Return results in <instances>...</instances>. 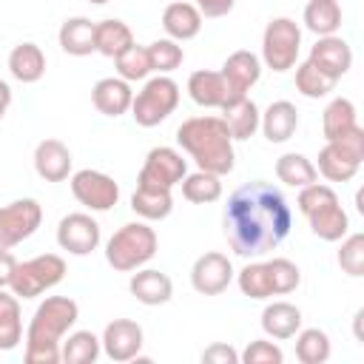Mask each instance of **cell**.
<instances>
[{
  "mask_svg": "<svg viewBox=\"0 0 364 364\" xmlns=\"http://www.w3.org/2000/svg\"><path fill=\"white\" fill-rule=\"evenodd\" d=\"M333 88H336V80L324 77L313 63L304 60L301 65H296V91L304 94L307 100H321V97H327Z\"/></svg>",
  "mask_w": 364,
  "mask_h": 364,
  "instance_id": "ab89813d",
  "label": "cell"
},
{
  "mask_svg": "<svg viewBox=\"0 0 364 364\" xmlns=\"http://www.w3.org/2000/svg\"><path fill=\"white\" fill-rule=\"evenodd\" d=\"M131 210H134L139 219H145V222H156V219L171 216V210H173L171 188L136 182V191H134V196H131Z\"/></svg>",
  "mask_w": 364,
  "mask_h": 364,
  "instance_id": "cb8c5ba5",
  "label": "cell"
},
{
  "mask_svg": "<svg viewBox=\"0 0 364 364\" xmlns=\"http://www.w3.org/2000/svg\"><path fill=\"white\" fill-rule=\"evenodd\" d=\"M338 242H341L338 267H341L347 276H353V279L364 276V233H347V236L338 239Z\"/></svg>",
  "mask_w": 364,
  "mask_h": 364,
  "instance_id": "b9f144b4",
  "label": "cell"
},
{
  "mask_svg": "<svg viewBox=\"0 0 364 364\" xmlns=\"http://www.w3.org/2000/svg\"><path fill=\"white\" fill-rule=\"evenodd\" d=\"M159 239L156 230L142 219V222H128L122 225L105 245V262L119 270V273H131L142 264H148L156 256Z\"/></svg>",
  "mask_w": 364,
  "mask_h": 364,
  "instance_id": "277c9868",
  "label": "cell"
},
{
  "mask_svg": "<svg viewBox=\"0 0 364 364\" xmlns=\"http://www.w3.org/2000/svg\"><path fill=\"white\" fill-rule=\"evenodd\" d=\"M236 0H196V9L202 17H225L230 14Z\"/></svg>",
  "mask_w": 364,
  "mask_h": 364,
  "instance_id": "f6af8a7d",
  "label": "cell"
},
{
  "mask_svg": "<svg viewBox=\"0 0 364 364\" xmlns=\"http://www.w3.org/2000/svg\"><path fill=\"white\" fill-rule=\"evenodd\" d=\"M358 125V117H355V105L347 100V97H336L330 100V105L324 108V117H321V134L324 139H338L341 134H347L350 128Z\"/></svg>",
  "mask_w": 364,
  "mask_h": 364,
  "instance_id": "836d02e7",
  "label": "cell"
},
{
  "mask_svg": "<svg viewBox=\"0 0 364 364\" xmlns=\"http://www.w3.org/2000/svg\"><path fill=\"white\" fill-rule=\"evenodd\" d=\"M63 279H65V259L57 253H43V256L17 262L9 287L17 299H37L46 290L57 287Z\"/></svg>",
  "mask_w": 364,
  "mask_h": 364,
  "instance_id": "52a82bcc",
  "label": "cell"
},
{
  "mask_svg": "<svg viewBox=\"0 0 364 364\" xmlns=\"http://www.w3.org/2000/svg\"><path fill=\"white\" fill-rule=\"evenodd\" d=\"M307 63H313L324 77H330V80L338 82L353 68V48L338 34H327V37H318L316 40V46L310 48Z\"/></svg>",
  "mask_w": 364,
  "mask_h": 364,
  "instance_id": "9a60e30c",
  "label": "cell"
},
{
  "mask_svg": "<svg viewBox=\"0 0 364 364\" xmlns=\"http://www.w3.org/2000/svg\"><path fill=\"white\" fill-rule=\"evenodd\" d=\"M100 225L91 219V213H68L57 225V245L68 250L71 256H88L100 247Z\"/></svg>",
  "mask_w": 364,
  "mask_h": 364,
  "instance_id": "7c38bea8",
  "label": "cell"
},
{
  "mask_svg": "<svg viewBox=\"0 0 364 364\" xmlns=\"http://www.w3.org/2000/svg\"><path fill=\"white\" fill-rule=\"evenodd\" d=\"M114 65H117V77H122L125 82H136V80H145L151 74V60H148V48L145 46H131L125 48L119 57H114Z\"/></svg>",
  "mask_w": 364,
  "mask_h": 364,
  "instance_id": "f35d334b",
  "label": "cell"
},
{
  "mask_svg": "<svg viewBox=\"0 0 364 364\" xmlns=\"http://www.w3.org/2000/svg\"><path fill=\"white\" fill-rule=\"evenodd\" d=\"M14 267H17L14 253H11V250H6V247H0V287H9V284H11Z\"/></svg>",
  "mask_w": 364,
  "mask_h": 364,
  "instance_id": "bcb514c9",
  "label": "cell"
},
{
  "mask_svg": "<svg viewBox=\"0 0 364 364\" xmlns=\"http://www.w3.org/2000/svg\"><path fill=\"white\" fill-rule=\"evenodd\" d=\"M222 225L230 250L242 259H256L276 250L287 239L293 210L276 185L253 179L228 196Z\"/></svg>",
  "mask_w": 364,
  "mask_h": 364,
  "instance_id": "6da1fadb",
  "label": "cell"
},
{
  "mask_svg": "<svg viewBox=\"0 0 364 364\" xmlns=\"http://www.w3.org/2000/svg\"><path fill=\"white\" fill-rule=\"evenodd\" d=\"M43 222V208L37 199H14L0 208V247H14L37 233Z\"/></svg>",
  "mask_w": 364,
  "mask_h": 364,
  "instance_id": "9c48e42d",
  "label": "cell"
},
{
  "mask_svg": "<svg viewBox=\"0 0 364 364\" xmlns=\"http://www.w3.org/2000/svg\"><path fill=\"white\" fill-rule=\"evenodd\" d=\"M88 3H94V6H102V3H108V0H88Z\"/></svg>",
  "mask_w": 364,
  "mask_h": 364,
  "instance_id": "c3c4849f",
  "label": "cell"
},
{
  "mask_svg": "<svg viewBox=\"0 0 364 364\" xmlns=\"http://www.w3.org/2000/svg\"><path fill=\"white\" fill-rule=\"evenodd\" d=\"M60 48L71 57H88L97 51V23L88 17H68L57 31Z\"/></svg>",
  "mask_w": 364,
  "mask_h": 364,
  "instance_id": "603a6c76",
  "label": "cell"
},
{
  "mask_svg": "<svg viewBox=\"0 0 364 364\" xmlns=\"http://www.w3.org/2000/svg\"><path fill=\"white\" fill-rule=\"evenodd\" d=\"M301 48V28L290 17H273L262 34V60L270 71L284 74L296 65Z\"/></svg>",
  "mask_w": 364,
  "mask_h": 364,
  "instance_id": "ba28073f",
  "label": "cell"
},
{
  "mask_svg": "<svg viewBox=\"0 0 364 364\" xmlns=\"http://www.w3.org/2000/svg\"><path fill=\"white\" fill-rule=\"evenodd\" d=\"M188 173V162L182 159V154L176 148H168V145H159V148H151L142 168H139V176L136 182L142 185H159V188H173L185 179Z\"/></svg>",
  "mask_w": 364,
  "mask_h": 364,
  "instance_id": "8fae6325",
  "label": "cell"
},
{
  "mask_svg": "<svg viewBox=\"0 0 364 364\" xmlns=\"http://www.w3.org/2000/svg\"><path fill=\"white\" fill-rule=\"evenodd\" d=\"M239 361L245 364H282L284 361V353L279 344L267 341V338H256L245 347V353L239 355Z\"/></svg>",
  "mask_w": 364,
  "mask_h": 364,
  "instance_id": "7bdbcfd3",
  "label": "cell"
},
{
  "mask_svg": "<svg viewBox=\"0 0 364 364\" xmlns=\"http://www.w3.org/2000/svg\"><path fill=\"white\" fill-rule=\"evenodd\" d=\"M259 128H262V134H264L267 142H273V145L287 142L296 134V128H299V111H296V105L290 100L270 102L262 111V117H259Z\"/></svg>",
  "mask_w": 364,
  "mask_h": 364,
  "instance_id": "44dd1931",
  "label": "cell"
},
{
  "mask_svg": "<svg viewBox=\"0 0 364 364\" xmlns=\"http://www.w3.org/2000/svg\"><path fill=\"white\" fill-rule=\"evenodd\" d=\"M100 338L91 330H74L60 341V361L65 364H94L100 358Z\"/></svg>",
  "mask_w": 364,
  "mask_h": 364,
  "instance_id": "4dcf8cb0",
  "label": "cell"
},
{
  "mask_svg": "<svg viewBox=\"0 0 364 364\" xmlns=\"http://www.w3.org/2000/svg\"><path fill=\"white\" fill-rule=\"evenodd\" d=\"M9 105H11V85L6 80H0V119L6 117Z\"/></svg>",
  "mask_w": 364,
  "mask_h": 364,
  "instance_id": "7dc6e473",
  "label": "cell"
},
{
  "mask_svg": "<svg viewBox=\"0 0 364 364\" xmlns=\"http://www.w3.org/2000/svg\"><path fill=\"white\" fill-rule=\"evenodd\" d=\"M219 74L225 77L230 94L239 100V97H247V91L259 82V77H262V60L253 51H245L242 48V51H233L225 60V65H222Z\"/></svg>",
  "mask_w": 364,
  "mask_h": 364,
  "instance_id": "2e32d148",
  "label": "cell"
},
{
  "mask_svg": "<svg viewBox=\"0 0 364 364\" xmlns=\"http://www.w3.org/2000/svg\"><path fill=\"white\" fill-rule=\"evenodd\" d=\"M276 176H279V182H284V185H290V188H304V185L318 182L316 165H313L304 154H296V151L282 154V156L276 159Z\"/></svg>",
  "mask_w": 364,
  "mask_h": 364,
  "instance_id": "d6a6232c",
  "label": "cell"
},
{
  "mask_svg": "<svg viewBox=\"0 0 364 364\" xmlns=\"http://www.w3.org/2000/svg\"><path fill=\"white\" fill-rule=\"evenodd\" d=\"M364 162V128L355 125L338 139H330L318 151V165L316 171L327 182H350Z\"/></svg>",
  "mask_w": 364,
  "mask_h": 364,
  "instance_id": "5b68a950",
  "label": "cell"
},
{
  "mask_svg": "<svg viewBox=\"0 0 364 364\" xmlns=\"http://www.w3.org/2000/svg\"><path fill=\"white\" fill-rule=\"evenodd\" d=\"M233 282V264L225 253L219 250H208L202 253L193 267H191V284L196 293L202 296H219L228 290V284Z\"/></svg>",
  "mask_w": 364,
  "mask_h": 364,
  "instance_id": "4fadbf2b",
  "label": "cell"
},
{
  "mask_svg": "<svg viewBox=\"0 0 364 364\" xmlns=\"http://www.w3.org/2000/svg\"><path fill=\"white\" fill-rule=\"evenodd\" d=\"M9 71L17 82H37L46 74V54L37 43H20L9 54Z\"/></svg>",
  "mask_w": 364,
  "mask_h": 364,
  "instance_id": "4316f807",
  "label": "cell"
},
{
  "mask_svg": "<svg viewBox=\"0 0 364 364\" xmlns=\"http://www.w3.org/2000/svg\"><path fill=\"white\" fill-rule=\"evenodd\" d=\"M267 273H270V284H273V296H284V293H293L299 284H301V270L296 262L284 259V256H276L267 262Z\"/></svg>",
  "mask_w": 364,
  "mask_h": 364,
  "instance_id": "60d3db41",
  "label": "cell"
},
{
  "mask_svg": "<svg viewBox=\"0 0 364 364\" xmlns=\"http://www.w3.org/2000/svg\"><path fill=\"white\" fill-rule=\"evenodd\" d=\"M307 222H310V230L318 239H324V242H338V239H344L350 233V216L338 205V199L324 202L321 208H316L313 213H307Z\"/></svg>",
  "mask_w": 364,
  "mask_h": 364,
  "instance_id": "484cf974",
  "label": "cell"
},
{
  "mask_svg": "<svg viewBox=\"0 0 364 364\" xmlns=\"http://www.w3.org/2000/svg\"><path fill=\"white\" fill-rule=\"evenodd\" d=\"M296 358L301 364H324L330 358V336L318 327L296 333Z\"/></svg>",
  "mask_w": 364,
  "mask_h": 364,
  "instance_id": "d590c367",
  "label": "cell"
},
{
  "mask_svg": "<svg viewBox=\"0 0 364 364\" xmlns=\"http://www.w3.org/2000/svg\"><path fill=\"white\" fill-rule=\"evenodd\" d=\"M91 102L105 117H122L125 111H131V102H134L131 82H125L122 77H102L91 88Z\"/></svg>",
  "mask_w": 364,
  "mask_h": 364,
  "instance_id": "ffe728a7",
  "label": "cell"
},
{
  "mask_svg": "<svg viewBox=\"0 0 364 364\" xmlns=\"http://www.w3.org/2000/svg\"><path fill=\"white\" fill-rule=\"evenodd\" d=\"M71 193L80 205H85L88 210H111L119 202V185L114 182V176L94 171V168H82L71 176Z\"/></svg>",
  "mask_w": 364,
  "mask_h": 364,
  "instance_id": "30bf717a",
  "label": "cell"
},
{
  "mask_svg": "<svg viewBox=\"0 0 364 364\" xmlns=\"http://www.w3.org/2000/svg\"><path fill=\"white\" fill-rule=\"evenodd\" d=\"M182 196L193 205H210L222 196V176L208 173V171H193L185 173L182 179Z\"/></svg>",
  "mask_w": 364,
  "mask_h": 364,
  "instance_id": "e575fe53",
  "label": "cell"
},
{
  "mask_svg": "<svg viewBox=\"0 0 364 364\" xmlns=\"http://www.w3.org/2000/svg\"><path fill=\"white\" fill-rule=\"evenodd\" d=\"M142 341H145V333H142V327H139L136 321H131V318H114V321H108L105 330H102V338H100L102 353H105L111 361H117V364L139 358Z\"/></svg>",
  "mask_w": 364,
  "mask_h": 364,
  "instance_id": "5bb4252c",
  "label": "cell"
},
{
  "mask_svg": "<svg viewBox=\"0 0 364 364\" xmlns=\"http://www.w3.org/2000/svg\"><path fill=\"white\" fill-rule=\"evenodd\" d=\"M236 284H239L242 296H247V299H270L273 296L267 262H250V264H245L236 273Z\"/></svg>",
  "mask_w": 364,
  "mask_h": 364,
  "instance_id": "8d00e7d4",
  "label": "cell"
},
{
  "mask_svg": "<svg viewBox=\"0 0 364 364\" xmlns=\"http://www.w3.org/2000/svg\"><path fill=\"white\" fill-rule=\"evenodd\" d=\"M23 341V313L20 299L0 287V350H14Z\"/></svg>",
  "mask_w": 364,
  "mask_h": 364,
  "instance_id": "f1b7e54d",
  "label": "cell"
},
{
  "mask_svg": "<svg viewBox=\"0 0 364 364\" xmlns=\"http://www.w3.org/2000/svg\"><path fill=\"white\" fill-rule=\"evenodd\" d=\"M188 94L202 108H225L228 102L236 100L230 94L225 77L219 71H208V68H199V71H193L188 77Z\"/></svg>",
  "mask_w": 364,
  "mask_h": 364,
  "instance_id": "ac0fdd59",
  "label": "cell"
},
{
  "mask_svg": "<svg viewBox=\"0 0 364 364\" xmlns=\"http://www.w3.org/2000/svg\"><path fill=\"white\" fill-rule=\"evenodd\" d=\"M128 290H131V296H134L139 304H145V307H159V304H168V301H171V296H173V282H171L168 273H162V270H154V267L139 270V267H136V273H134L131 282H128Z\"/></svg>",
  "mask_w": 364,
  "mask_h": 364,
  "instance_id": "d6986e66",
  "label": "cell"
},
{
  "mask_svg": "<svg viewBox=\"0 0 364 364\" xmlns=\"http://www.w3.org/2000/svg\"><path fill=\"white\" fill-rule=\"evenodd\" d=\"M162 28L171 40L176 43H185V40H193L199 31H202V14L193 3L188 0H173L165 6L162 11Z\"/></svg>",
  "mask_w": 364,
  "mask_h": 364,
  "instance_id": "7402d4cb",
  "label": "cell"
},
{
  "mask_svg": "<svg viewBox=\"0 0 364 364\" xmlns=\"http://www.w3.org/2000/svg\"><path fill=\"white\" fill-rule=\"evenodd\" d=\"M202 361L205 364H239V353L230 344L216 341V344H210V347L202 350Z\"/></svg>",
  "mask_w": 364,
  "mask_h": 364,
  "instance_id": "ee69618b",
  "label": "cell"
},
{
  "mask_svg": "<svg viewBox=\"0 0 364 364\" xmlns=\"http://www.w3.org/2000/svg\"><path fill=\"white\" fill-rule=\"evenodd\" d=\"M176 105H179V85L168 74H156V77L145 80L142 91L134 94L131 117L136 125L154 128V125L165 122L176 111Z\"/></svg>",
  "mask_w": 364,
  "mask_h": 364,
  "instance_id": "8992f818",
  "label": "cell"
},
{
  "mask_svg": "<svg viewBox=\"0 0 364 364\" xmlns=\"http://www.w3.org/2000/svg\"><path fill=\"white\" fill-rule=\"evenodd\" d=\"M71 162H74L71 159V151H68V145L63 139L48 136L43 142H37V148H34V171L46 182H63V179H68Z\"/></svg>",
  "mask_w": 364,
  "mask_h": 364,
  "instance_id": "e0dca14e",
  "label": "cell"
},
{
  "mask_svg": "<svg viewBox=\"0 0 364 364\" xmlns=\"http://www.w3.org/2000/svg\"><path fill=\"white\" fill-rule=\"evenodd\" d=\"M259 117L262 111L250 97H239L222 108V119L233 139H250L259 131Z\"/></svg>",
  "mask_w": 364,
  "mask_h": 364,
  "instance_id": "83f0119b",
  "label": "cell"
},
{
  "mask_svg": "<svg viewBox=\"0 0 364 364\" xmlns=\"http://www.w3.org/2000/svg\"><path fill=\"white\" fill-rule=\"evenodd\" d=\"M145 48H148L151 71H156V74H171V71H176V68L182 65V60H185L182 46H179L176 40H171V37L154 40V43L145 46Z\"/></svg>",
  "mask_w": 364,
  "mask_h": 364,
  "instance_id": "74e56055",
  "label": "cell"
},
{
  "mask_svg": "<svg viewBox=\"0 0 364 364\" xmlns=\"http://www.w3.org/2000/svg\"><path fill=\"white\" fill-rule=\"evenodd\" d=\"M80 307L68 296H48L37 304L28 330H26V364H57L60 341L77 324Z\"/></svg>",
  "mask_w": 364,
  "mask_h": 364,
  "instance_id": "3957f363",
  "label": "cell"
},
{
  "mask_svg": "<svg viewBox=\"0 0 364 364\" xmlns=\"http://www.w3.org/2000/svg\"><path fill=\"white\" fill-rule=\"evenodd\" d=\"M131 46H134V31L128 28V23H122L117 17H108V20L97 23V51L102 57L114 60Z\"/></svg>",
  "mask_w": 364,
  "mask_h": 364,
  "instance_id": "f546056e",
  "label": "cell"
},
{
  "mask_svg": "<svg viewBox=\"0 0 364 364\" xmlns=\"http://www.w3.org/2000/svg\"><path fill=\"white\" fill-rule=\"evenodd\" d=\"M176 142L196 162L199 171L228 176L236 165L233 136L222 117H188L176 128Z\"/></svg>",
  "mask_w": 364,
  "mask_h": 364,
  "instance_id": "7a4b0ae2",
  "label": "cell"
},
{
  "mask_svg": "<svg viewBox=\"0 0 364 364\" xmlns=\"http://www.w3.org/2000/svg\"><path fill=\"white\" fill-rule=\"evenodd\" d=\"M262 330L276 341L293 338L301 330V310L290 301H270L262 310Z\"/></svg>",
  "mask_w": 364,
  "mask_h": 364,
  "instance_id": "d4e9b609",
  "label": "cell"
},
{
  "mask_svg": "<svg viewBox=\"0 0 364 364\" xmlns=\"http://www.w3.org/2000/svg\"><path fill=\"white\" fill-rule=\"evenodd\" d=\"M304 26L316 37L336 34L341 28V6H338V0H310L304 6Z\"/></svg>",
  "mask_w": 364,
  "mask_h": 364,
  "instance_id": "1f68e13d",
  "label": "cell"
}]
</instances>
